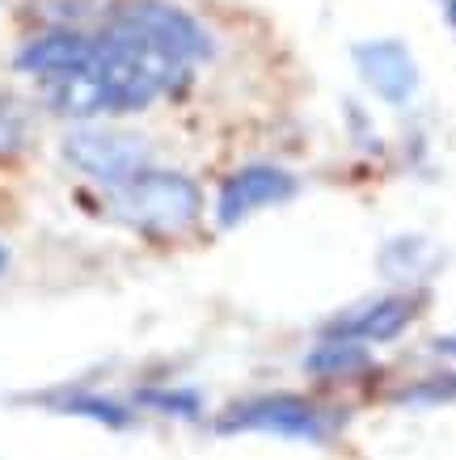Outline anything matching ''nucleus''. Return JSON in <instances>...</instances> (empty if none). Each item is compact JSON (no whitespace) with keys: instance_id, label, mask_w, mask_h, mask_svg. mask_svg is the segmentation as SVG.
I'll use <instances>...</instances> for the list:
<instances>
[{"instance_id":"obj_13","label":"nucleus","mask_w":456,"mask_h":460,"mask_svg":"<svg viewBox=\"0 0 456 460\" xmlns=\"http://www.w3.org/2000/svg\"><path fill=\"white\" fill-rule=\"evenodd\" d=\"M456 397V376H440V380H423L418 389L401 393V402H452Z\"/></svg>"},{"instance_id":"obj_16","label":"nucleus","mask_w":456,"mask_h":460,"mask_svg":"<svg viewBox=\"0 0 456 460\" xmlns=\"http://www.w3.org/2000/svg\"><path fill=\"white\" fill-rule=\"evenodd\" d=\"M443 13H448V22H452V30H456V0H443Z\"/></svg>"},{"instance_id":"obj_12","label":"nucleus","mask_w":456,"mask_h":460,"mask_svg":"<svg viewBox=\"0 0 456 460\" xmlns=\"http://www.w3.org/2000/svg\"><path fill=\"white\" fill-rule=\"evenodd\" d=\"M59 410H68V414H85V419H97L106 422V427H127L131 414H127L119 402H106V397H68V402H59Z\"/></svg>"},{"instance_id":"obj_9","label":"nucleus","mask_w":456,"mask_h":460,"mask_svg":"<svg viewBox=\"0 0 456 460\" xmlns=\"http://www.w3.org/2000/svg\"><path fill=\"white\" fill-rule=\"evenodd\" d=\"M97 51V39L94 34H76V30H51L42 39L26 42L17 51V72H30L39 81H56V76H68V72L85 68Z\"/></svg>"},{"instance_id":"obj_6","label":"nucleus","mask_w":456,"mask_h":460,"mask_svg":"<svg viewBox=\"0 0 456 460\" xmlns=\"http://www.w3.org/2000/svg\"><path fill=\"white\" fill-rule=\"evenodd\" d=\"M351 59L360 68V81L389 106H406L418 93V64L401 39H368L351 47Z\"/></svg>"},{"instance_id":"obj_5","label":"nucleus","mask_w":456,"mask_h":460,"mask_svg":"<svg viewBox=\"0 0 456 460\" xmlns=\"http://www.w3.org/2000/svg\"><path fill=\"white\" fill-rule=\"evenodd\" d=\"M220 431H263L279 439H321L326 435V414L304 397L288 393H271V397H254V402L233 405L220 419Z\"/></svg>"},{"instance_id":"obj_11","label":"nucleus","mask_w":456,"mask_h":460,"mask_svg":"<svg viewBox=\"0 0 456 460\" xmlns=\"http://www.w3.org/2000/svg\"><path fill=\"white\" fill-rule=\"evenodd\" d=\"M30 140V119L9 93H0V156L22 153Z\"/></svg>"},{"instance_id":"obj_4","label":"nucleus","mask_w":456,"mask_h":460,"mask_svg":"<svg viewBox=\"0 0 456 460\" xmlns=\"http://www.w3.org/2000/svg\"><path fill=\"white\" fill-rule=\"evenodd\" d=\"M64 156H68V165H76L94 181H106L111 190L148 169V144L127 131H106V127L72 131L64 140Z\"/></svg>"},{"instance_id":"obj_10","label":"nucleus","mask_w":456,"mask_h":460,"mask_svg":"<svg viewBox=\"0 0 456 460\" xmlns=\"http://www.w3.org/2000/svg\"><path fill=\"white\" fill-rule=\"evenodd\" d=\"M368 367V350L360 342H338V338H326L313 355H308V372L313 376H326V380H338V376H355Z\"/></svg>"},{"instance_id":"obj_3","label":"nucleus","mask_w":456,"mask_h":460,"mask_svg":"<svg viewBox=\"0 0 456 460\" xmlns=\"http://www.w3.org/2000/svg\"><path fill=\"white\" fill-rule=\"evenodd\" d=\"M111 30L148 42V47L165 51L169 59H178L186 68L211 56V34L186 9L169 4V0H127V4L114 9Z\"/></svg>"},{"instance_id":"obj_17","label":"nucleus","mask_w":456,"mask_h":460,"mask_svg":"<svg viewBox=\"0 0 456 460\" xmlns=\"http://www.w3.org/2000/svg\"><path fill=\"white\" fill-rule=\"evenodd\" d=\"M4 266H9V250H4V245H0V270H4Z\"/></svg>"},{"instance_id":"obj_8","label":"nucleus","mask_w":456,"mask_h":460,"mask_svg":"<svg viewBox=\"0 0 456 460\" xmlns=\"http://www.w3.org/2000/svg\"><path fill=\"white\" fill-rule=\"evenodd\" d=\"M418 313L415 296H385V300H372L363 308H351L343 317H334L326 325V338H338V342H389L398 338Z\"/></svg>"},{"instance_id":"obj_14","label":"nucleus","mask_w":456,"mask_h":460,"mask_svg":"<svg viewBox=\"0 0 456 460\" xmlns=\"http://www.w3.org/2000/svg\"><path fill=\"white\" fill-rule=\"evenodd\" d=\"M144 402L161 405V410H169V414H182V419L199 414V397H194V393H148Z\"/></svg>"},{"instance_id":"obj_7","label":"nucleus","mask_w":456,"mask_h":460,"mask_svg":"<svg viewBox=\"0 0 456 460\" xmlns=\"http://www.w3.org/2000/svg\"><path fill=\"white\" fill-rule=\"evenodd\" d=\"M291 195H296V178H291L288 169L246 165L220 186L216 224H220V228H233V224H241L246 216H254V211H263V208H275V203H283V199H291Z\"/></svg>"},{"instance_id":"obj_15","label":"nucleus","mask_w":456,"mask_h":460,"mask_svg":"<svg viewBox=\"0 0 456 460\" xmlns=\"http://www.w3.org/2000/svg\"><path fill=\"white\" fill-rule=\"evenodd\" d=\"M435 350H443V355H456V338H440V342H435Z\"/></svg>"},{"instance_id":"obj_1","label":"nucleus","mask_w":456,"mask_h":460,"mask_svg":"<svg viewBox=\"0 0 456 460\" xmlns=\"http://www.w3.org/2000/svg\"><path fill=\"white\" fill-rule=\"evenodd\" d=\"M94 72H97V81H102V89H106L111 114L144 111L148 102L182 89L186 76H191L186 64L169 59L165 51H156V47H148V42L114 34V30L97 34Z\"/></svg>"},{"instance_id":"obj_2","label":"nucleus","mask_w":456,"mask_h":460,"mask_svg":"<svg viewBox=\"0 0 456 460\" xmlns=\"http://www.w3.org/2000/svg\"><path fill=\"white\" fill-rule=\"evenodd\" d=\"M199 208H203L199 186L174 169H144L139 178L114 186V216L148 237H174L191 228Z\"/></svg>"}]
</instances>
